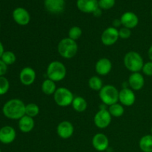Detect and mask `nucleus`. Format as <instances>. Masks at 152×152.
I'll return each mask as SVG.
<instances>
[{
    "instance_id": "f257e3e1",
    "label": "nucleus",
    "mask_w": 152,
    "mask_h": 152,
    "mask_svg": "<svg viewBox=\"0 0 152 152\" xmlns=\"http://www.w3.org/2000/svg\"><path fill=\"white\" fill-rule=\"evenodd\" d=\"M2 113L10 120H19L25 115V105L21 99H11L3 105Z\"/></svg>"
},
{
    "instance_id": "f03ea898",
    "label": "nucleus",
    "mask_w": 152,
    "mask_h": 152,
    "mask_svg": "<svg viewBox=\"0 0 152 152\" xmlns=\"http://www.w3.org/2000/svg\"><path fill=\"white\" fill-rule=\"evenodd\" d=\"M57 50L62 57L70 59L74 57L77 53L78 45L77 42L67 37L60 40L58 44Z\"/></svg>"
},
{
    "instance_id": "7ed1b4c3",
    "label": "nucleus",
    "mask_w": 152,
    "mask_h": 152,
    "mask_svg": "<svg viewBox=\"0 0 152 152\" xmlns=\"http://www.w3.org/2000/svg\"><path fill=\"white\" fill-rule=\"evenodd\" d=\"M123 62L126 68L132 73L140 72L144 65L142 56L136 51L128 52L125 55Z\"/></svg>"
},
{
    "instance_id": "20e7f679",
    "label": "nucleus",
    "mask_w": 152,
    "mask_h": 152,
    "mask_svg": "<svg viewBox=\"0 0 152 152\" xmlns=\"http://www.w3.org/2000/svg\"><path fill=\"white\" fill-rule=\"evenodd\" d=\"M67 70L65 65L59 61H53L47 68L48 79L53 82H59L63 80L66 77Z\"/></svg>"
},
{
    "instance_id": "39448f33",
    "label": "nucleus",
    "mask_w": 152,
    "mask_h": 152,
    "mask_svg": "<svg viewBox=\"0 0 152 152\" xmlns=\"http://www.w3.org/2000/svg\"><path fill=\"white\" fill-rule=\"evenodd\" d=\"M119 93L120 91L114 86L106 85L99 91V96L104 105L110 106L118 102Z\"/></svg>"
},
{
    "instance_id": "423d86ee",
    "label": "nucleus",
    "mask_w": 152,
    "mask_h": 152,
    "mask_svg": "<svg viewBox=\"0 0 152 152\" xmlns=\"http://www.w3.org/2000/svg\"><path fill=\"white\" fill-rule=\"evenodd\" d=\"M53 99L56 105L60 107H68L72 104L74 99L72 92L67 88L60 87L56 89L53 94Z\"/></svg>"
},
{
    "instance_id": "0eeeda50",
    "label": "nucleus",
    "mask_w": 152,
    "mask_h": 152,
    "mask_svg": "<svg viewBox=\"0 0 152 152\" xmlns=\"http://www.w3.org/2000/svg\"><path fill=\"white\" fill-rule=\"evenodd\" d=\"M111 117L112 116L109 113L108 110L106 108H102L99 109L95 114L94 122L95 126L99 129H105L108 127L111 123Z\"/></svg>"
},
{
    "instance_id": "6e6552de",
    "label": "nucleus",
    "mask_w": 152,
    "mask_h": 152,
    "mask_svg": "<svg viewBox=\"0 0 152 152\" xmlns=\"http://www.w3.org/2000/svg\"><path fill=\"white\" fill-rule=\"evenodd\" d=\"M120 36L119 31L114 27H109L102 32L101 35V41L106 46H111L118 41Z\"/></svg>"
},
{
    "instance_id": "1a4fd4ad",
    "label": "nucleus",
    "mask_w": 152,
    "mask_h": 152,
    "mask_svg": "<svg viewBox=\"0 0 152 152\" xmlns=\"http://www.w3.org/2000/svg\"><path fill=\"white\" fill-rule=\"evenodd\" d=\"M13 18L16 24L25 26L29 24L31 16L26 9L23 7H17L13 12Z\"/></svg>"
},
{
    "instance_id": "9d476101",
    "label": "nucleus",
    "mask_w": 152,
    "mask_h": 152,
    "mask_svg": "<svg viewBox=\"0 0 152 152\" xmlns=\"http://www.w3.org/2000/svg\"><path fill=\"white\" fill-rule=\"evenodd\" d=\"M37 74L35 71L31 67H25L19 73V80L24 86H31L36 80Z\"/></svg>"
},
{
    "instance_id": "9b49d317",
    "label": "nucleus",
    "mask_w": 152,
    "mask_h": 152,
    "mask_svg": "<svg viewBox=\"0 0 152 152\" xmlns=\"http://www.w3.org/2000/svg\"><path fill=\"white\" fill-rule=\"evenodd\" d=\"M74 128L69 121H62L56 127V133L62 139H68L74 134Z\"/></svg>"
},
{
    "instance_id": "f8f14e48",
    "label": "nucleus",
    "mask_w": 152,
    "mask_h": 152,
    "mask_svg": "<svg viewBox=\"0 0 152 152\" xmlns=\"http://www.w3.org/2000/svg\"><path fill=\"white\" fill-rule=\"evenodd\" d=\"M119 101L123 106H132L136 101L134 92L129 88H123L119 93Z\"/></svg>"
},
{
    "instance_id": "ddd939ff",
    "label": "nucleus",
    "mask_w": 152,
    "mask_h": 152,
    "mask_svg": "<svg viewBox=\"0 0 152 152\" xmlns=\"http://www.w3.org/2000/svg\"><path fill=\"white\" fill-rule=\"evenodd\" d=\"M16 137V130L10 126H3L0 129V142L3 144H10Z\"/></svg>"
},
{
    "instance_id": "4468645a",
    "label": "nucleus",
    "mask_w": 152,
    "mask_h": 152,
    "mask_svg": "<svg viewBox=\"0 0 152 152\" xmlns=\"http://www.w3.org/2000/svg\"><path fill=\"white\" fill-rule=\"evenodd\" d=\"M44 5L46 10L50 13L59 14L65 9V0H45Z\"/></svg>"
},
{
    "instance_id": "2eb2a0df",
    "label": "nucleus",
    "mask_w": 152,
    "mask_h": 152,
    "mask_svg": "<svg viewBox=\"0 0 152 152\" xmlns=\"http://www.w3.org/2000/svg\"><path fill=\"white\" fill-rule=\"evenodd\" d=\"M92 145L98 151H104L107 150L109 145V140L105 134L97 133L92 138Z\"/></svg>"
},
{
    "instance_id": "dca6fc26",
    "label": "nucleus",
    "mask_w": 152,
    "mask_h": 152,
    "mask_svg": "<svg viewBox=\"0 0 152 152\" xmlns=\"http://www.w3.org/2000/svg\"><path fill=\"white\" fill-rule=\"evenodd\" d=\"M120 21H121L122 25L125 28L132 29L135 27L137 26L139 23V19L137 16L136 13L131 11H127L123 13L120 17Z\"/></svg>"
},
{
    "instance_id": "f3484780",
    "label": "nucleus",
    "mask_w": 152,
    "mask_h": 152,
    "mask_svg": "<svg viewBox=\"0 0 152 152\" xmlns=\"http://www.w3.org/2000/svg\"><path fill=\"white\" fill-rule=\"evenodd\" d=\"M77 8L86 13H93L99 7L97 0H77Z\"/></svg>"
},
{
    "instance_id": "a211bd4d",
    "label": "nucleus",
    "mask_w": 152,
    "mask_h": 152,
    "mask_svg": "<svg viewBox=\"0 0 152 152\" xmlns=\"http://www.w3.org/2000/svg\"><path fill=\"white\" fill-rule=\"evenodd\" d=\"M112 69V62L108 58H101L95 65L96 72L100 76H105L109 74Z\"/></svg>"
},
{
    "instance_id": "6ab92c4d",
    "label": "nucleus",
    "mask_w": 152,
    "mask_h": 152,
    "mask_svg": "<svg viewBox=\"0 0 152 152\" xmlns=\"http://www.w3.org/2000/svg\"><path fill=\"white\" fill-rule=\"evenodd\" d=\"M129 86L133 91H140L145 85V79L140 72L132 73L129 78Z\"/></svg>"
},
{
    "instance_id": "aec40b11",
    "label": "nucleus",
    "mask_w": 152,
    "mask_h": 152,
    "mask_svg": "<svg viewBox=\"0 0 152 152\" xmlns=\"http://www.w3.org/2000/svg\"><path fill=\"white\" fill-rule=\"evenodd\" d=\"M35 122L34 118L25 115L19 120V129L23 133H29L34 129Z\"/></svg>"
},
{
    "instance_id": "412c9836",
    "label": "nucleus",
    "mask_w": 152,
    "mask_h": 152,
    "mask_svg": "<svg viewBox=\"0 0 152 152\" xmlns=\"http://www.w3.org/2000/svg\"><path fill=\"white\" fill-rule=\"evenodd\" d=\"M42 91L43 93L48 96H50V95H53L56 91V86L55 82L53 80H50V79H46L43 81L42 84L41 86Z\"/></svg>"
},
{
    "instance_id": "4be33fe9",
    "label": "nucleus",
    "mask_w": 152,
    "mask_h": 152,
    "mask_svg": "<svg viewBox=\"0 0 152 152\" xmlns=\"http://www.w3.org/2000/svg\"><path fill=\"white\" fill-rule=\"evenodd\" d=\"M72 107L77 112H84L88 107L87 101L82 96H76L72 102Z\"/></svg>"
},
{
    "instance_id": "5701e85b",
    "label": "nucleus",
    "mask_w": 152,
    "mask_h": 152,
    "mask_svg": "<svg viewBox=\"0 0 152 152\" xmlns=\"http://www.w3.org/2000/svg\"><path fill=\"white\" fill-rule=\"evenodd\" d=\"M139 146L143 152H152V135H145L140 139Z\"/></svg>"
},
{
    "instance_id": "b1692460",
    "label": "nucleus",
    "mask_w": 152,
    "mask_h": 152,
    "mask_svg": "<svg viewBox=\"0 0 152 152\" xmlns=\"http://www.w3.org/2000/svg\"><path fill=\"white\" fill-rule=\"evenodd\" d=\"M108 111H109V113L112 117H120L124 114L125 109L122 104H119L117 102V103L114 104V105H110L109 108H108Z\"/></svg>"
},
{
    "instance_id": "393cba45",
    "label": "nucleus",
    "mask_w": 152,
    "mask_h": 152,
    "mask_svg": "<svg viewBox=\"0 0 152 152\" xmlns=\"http://www.w3.org/2000/svg\"><path fill=\"white\" fill-rule=\"evenodd\" d=\"M88 86L91 90L95 91H99L102 89V88L103 87L102 80H101L100 77L93 76V77L89 79Z\"/></svg>"
},
{
    "instance_id": "a878e982",
    "label": "nucleus",
    "mask_w": 152,
    "mask_h": 152,
    "mask_svg": "<svg viewBox=\"0 0 152 152\" xmlns=\"http://www.w3.org/2000/svg\"><path fill=\"white\" fill-rule=\"evenodd\" d=\"M39 113V108L35 103H29L25 105V115L32 118L37 117Z\"/></svg>"
},
{
    "instance_id": "bb28decb",
    "label": "nucleus",
    "mask_w": 152,
    "mask_h": 152,
    "mask_svg": "<svg viewBox=\"0 0 152 152\" xmlns=\"http://www.w3.org/2000/svg\"><path fill=\"white\" fill-rule=\"evenodd\" d=\"M1 59L8 66V65H13L16 62V56L13 52L7 50V51L4 52V53L1 56Z\"/></svg>"
},
{
    "instance_id": "cd10ccee",
    "label": "nucleus",
    "mask_w": 152,
    "mask_h": 152,
    "mask_svg": "<svg viewBox=\"0 0 152 152\" xmlns=\"http://www.w3.org/2000/svg\"><path fill=\"white\" fill-rule=\"evenodd\" d=\"M82 34H83V31L81 28L78 26H74L70 28L68 31V38L77 41L78 39L81 37Z\"/></svg>"
},
{
    "instance_id": "c85d7f7f",
    "label": "nucleus",
    "mask_w": 152,
    "mask_h": 152,
    "mask_svg": "<svg viewBox=\"0 0 152 152\" xmlns=\"http://www.w3.org/2000/svg\"><path fill=\"white\" fill-rule=\"evenodd\" d=\"M10 88V83L4 77H0V96L7 93Z\"/></svg>"
},
{
    "instance_id": "c756f323",
    "label": "nucleus",
    "mask_w": 152,
    "mask_h": 152,
    "mask_svg": "<svg viewBox=\"0 0 152 152\" xmlns=\"http://www.w3.org/2000/svg\"><path fill=\"white\" fill-rule=\"evenodd\" d=\"M115 2V0H99L98 4L102 10H109L114 7Z\"/></svg>"
},
{
    "instance_id": "7c9ffc66",
    "label": "nucleus",
    "mask_w": 152,
    "mask_h": 152,
    "mask_svg": "<svg viewBox=\"0 0 152 152\" xmlns=\"http://www.w3.org/2000/svg\"><path fill=\"white\" fill-rule=\"evenodd\" d=\"M132 35V31H131V29L127 28H120L119 30V36H120V38L123 39H127Z\"/></svg>"
},
{
    "instance_id": "2f4dec72",
    "label": "nucleus",
    "mask_w": 152,
    "mask_h": 152,
    "mask_svg": "<svg viewBox=\"0 0 152 152\" xmlns=\"http://www.w3.org/2000/svg\"><path fill=\"white\" fill-rule=\"evenodd\" d=\"M142 71L145 75L152 77V61L144 63Z\"/></svg>"
},
{
    "instance_id": "473e14b6",
    "label": "nucleus",
    "mask_w": 152,
    "mask_h": 152,
    "mask_svg": "<svg viewBox=\"0 0 152 152\" xmlns=\"http://www.w3.org/2000/svg\"><path fill=\"white\" fill-rule=\"evenodd\" d=\"M7 65L0 59V77H3L7 73Z\"/></svg>"
},
{
    "instance_id": "72a5a7b5",
    "label": "nucleus",
    "mask_w": 152,
    "mask_h": 152,
    "mask_svg": "<svg viewBox=\"0 0 152 152\" xmlns=\"http://www.w3.org/2000/svg\"><path fill=\"white\" fill-rule=\"evenodd\" d=\"M122 25L121 21L120 19H114V22H113V27L115 28H117L118 27H120Z\"/></svg>"
},
{
    "instance_id": "f704fd0d",
    "label": "nucleus",
    "mask_w": 152,
    "mask_h": 152,
    "mask_svg": "<svg viewBox=\"0 0 152 152\" xmlns=\"http://www.w3.org/2000/svg\"><path fill=\"white\" fill-rule=\"evenodd\" d=\"M93 14L94 16L99 17V16H100L101 14H102V9H100L99 7H98V8L96 9L94 12Z\"/></svg>"
},
{
    "instance_id": "c9c22d12",
    "label": "nucleus",
    "mask_w": 152,
    "mask_h": 152,
    "mask_svg": "<svg viewBox=\"0 0 152 152\" xmlns=\"http://www.w3.org/2000/svg\"><path fill=\"white\" fill-rule=\"evenodd\" d=\"M148 56L149 58L150 61H152V45L150 46L149 49L148 50Z\"/></svg>"
},
{
    "instance_id": "e433bc0d",
    "label": "nucleus",
    "mask_w": 152,
    "mask_h": 152,
    "mask_svg": "<svg viewBox=\"0 0 152 152\" xmlns=\"http://www.w3.org/2000/svg\"><path fill=\"white\" fill-rule=\"evenodd\" d=\"M4 46H3L2 43H1V41H0V59H1V56H2V54L4 53Z\"/></svg>"
},
{
    "instance_id": "4c0bfd02",
    "label": "nucleus",
    "mask_w": 152,
    "mask_h": 152,
    "mask_svg": "<svg viewBox=\"0 0 152 152\" xmlns=\"http://www.w3.org/2000/svg\"><path fill=\"white\" fill-rule=\"evenodd\" d=\"M151 135H152V126H151Z\"/></svg>"
},
{
    "instance_id": "58836bf2",
    "label": "nucleus",
    "mask_w": 152,
    "mask_h": 152,
    "mask_svg": "<svg viewBox=\"0 0 152 152\" xmlns=\"http://www.w3.org/2000/svg\"><path fill=\"white\" fill-rule=\"evenodd\" d=\"M151 16H152V10H151Z\"/></svg>"
},
{
    "instance_id": "ea45409f",
    "label": "nucleus",
    "mask_w": 152,
    "mask_h": 152,
    "mask_svg": "<svg viewBox=\"0 0 152 152\" xmlns=\"http://www.w3.org/2000/svg\"><path fill=\"white\" fill-rule=\"evenodd\" d=\"M0 152H1V148H0Z\"/></svg>"
}]
</instances>
